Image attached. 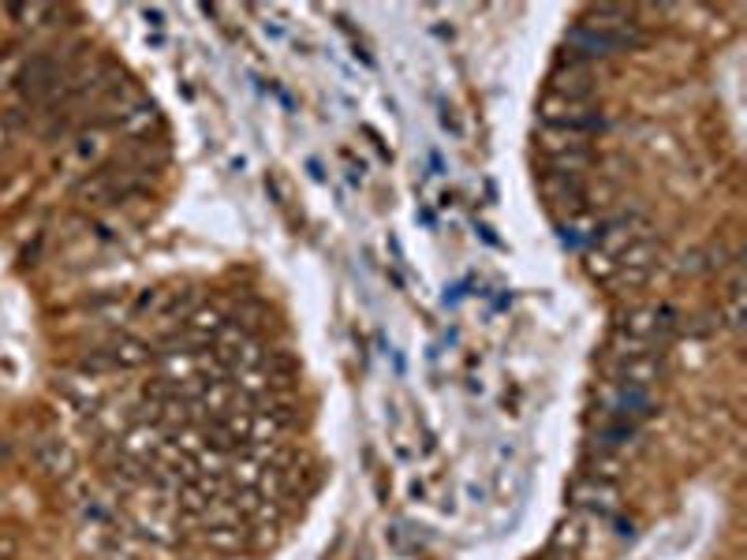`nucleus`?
<instances>
[{
    "instance_id": "obj_1",
    "label": "nucleus",
    "mask_w": 747,
    "mask_h": 560,
    "mask_svg": "<svg viewBox=\"0 0 747 560\" xmlns=\"http://www.w3.org/2000/svg\"><path fill=\"white\" fill-rule=\"evenodd\" d=\"M662 265H665L662 240H654V235H639L632 247L621 251V258H617L613 273H609V281H613L617 288L635 292V288H646V284L657 277V270H662Z\"/></svg>"
},
{
    "instance_id": "obj_2",
    "label": "nucleus",
    "mask_w": 747,
    "mask_h": 560,
    "mask_svg": "<svg viewBox=\"0 0 747 560\" xmlns=\"http://www.w3.org/2000/svg\"><path fill=\"white\" fill-rule=\"evenodd\" d=\"M546 131H568V135H595L606 127V116L595 102H568V97L546 94L538 105Z\"/></svg>"
},
{
    "instance_id": "obj_3",
    "label": "nucleus",
    "mask_w": 747,
    "mask_h": 560,
    "mask_svg": "<svg viewBox=\"0 0 747 560\" xmlns=\"http://www.w3.org/2000/svg\"><path fill=\"white\" fill-rule=\"evenodd\" d=\"M609 378H613V385L651 392V389L657 385V381L665 378V351H657V348L617 351V348H613V362H609Z\"/></svg>"
},
{
    "instance_id": "obj_4",
    "label": "nucleus",
    "mask_w": 747,
    "mask_h": 560,
    "mask_svg": "<svg viewBox=\"0 0 747 560\" xmlns=\"http://www.w3.org/2000/svg\"><path fill=\"white\" fill-rule=\"evenodd\" d=\"M717 318L729 332H744L747 321V273H744V258H736L725 265V284H722V307H717Z\"/></svg>"
},
{
    "instance_id": "obj_5",
    "label": "nucleus",
    "mask_w": 747,
    "mask_h": 560,
    "mask_svg": "<svg viewBox=\"0 0 747 560\" xmlns=\"http://www.w3.org/2000/svg\"><path fill=\"white\" fill-rule=\"evenodd\" d=\"M572 500L583 513H595V516H606L617 508V500H621V489H617L613 478H598V475H583L579 483L572 486Z\"/></svg>"
},
{
    "instance_id": "obj_6",
    "label": "nucleus",
    "mask_w": 747,
    "mask_h": 560,
    "mask_svg": "<svg viewBox=\"0 0 747 560\" xmlns=\"http://www.w3.org/2000/svg\"><path fill=\"white\" fill-rule=\"evenodd\" d=\"M116 131L127 135V139H150V131H161V113H157V105L139 97V102L116 120Z\"/></svg>"
},
{
    "instance_id": "obj_7",
    "label": "nucleus",
    "mask_w": 747,
    "mask_h": 560,
    "mask_svg": "<svg viewBox=\"0 0 747 560\" xmlns=\"http://www.w3.org/2000/svg\"><path fill=\"white\" fill-rule=\"evenodd\" d=\"M34 456H38V467L49 471V475H67V471H72V452H67L64 441H56V437L38 441Z\"/></svg>"
},
{
    "instance_id": "obj_8",
    "label": "nucleus",
    "mask_w": 747,
    "mask_h": 560,
    "mask_svg": "<svg viewBox=\"0 0 747 560\" xmlns=\"http://www.w3.org/2000/svg\"><path fill=\"white\" fill-rule=\"evenodd\" d=\"M72 157H75V161H83V165L97 161V157H102V142H97V135H83V139L72 146Z\"/></svg>"
}]
</instances>
